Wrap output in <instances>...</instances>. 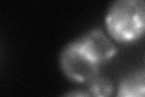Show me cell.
Segmentation results:
<instances>
[{
    "instance_id": "obj_1",
    "label": "cell",
    "mask_w": 145,
    "mask_h": 97,
    "mask_svg": "<svg viewBox=\"0 0 145 97\" xmlns=\"http://www.w3.org/2000/svg\"><path fill=\"white\" fill-rule=\"evenodd\" d=\"M104 24L109 36L132 44L145 36V0H116L108 7Z\"/></svg>"
},
{
    "instance_id": "obj_2",
    "label": "cell",
    "mask_w": 145,
    "mask_h": 97,
    "mask_svg": "<svg viewBox=\"0 0 145 97\" xmlns=\"http://www.w3.org/2000/svg\"><path fill=\"white\" fill-rule=\"evenodd\" d=\"M62 73L68 79L84 84L101 74V64L86 51L78 39L63 46L58 57Z\"/></svg>"
},
{
    "instance_id": "obj_3",
    "label": "cell",
    "mask_w": 145,
    "mask_h": 97,
    "mask_svg": "<svg viewBox=\"0 0 145 97\" xmlns=\"http://www.w3.org/2000/svg\"><path fill=\"white\" fill-rule=\"evenodd\" d=\"M76 39L101 66L110 62L117 53L114 40L101 28H92Z\"/></svg>"
},
{
    "instance_id": "obj_4",
    "label": "cell",
    "mask_w": 145,
    "mask_h": 97,
    "mask_svg": "<svg viewBox=\"0 0 145 97\" xmlns=\"http://www.w3.org/2000/svg\"><path fill=\"white\" fill-rule=\"evenodd\" d=\"M116 97H145V71H134L120 80Z\"/></svg>"
},
{
    "instance_id": "obj_5",
    "label": "cell",
    "mask_w": 145,
    "mask_h": 97,
    "mask_svg": "<svg viewBox=\"0 0 145 97\" xmlns=\"http://www.w3.org/2000/svg\"><path fill=\"white\" fill-rule=\"evenodd\" d=\"M114 84L109 77L98 74L87 82V91L92 97H111L114 94Z\"/></svg>"
},
{
    "instance_id": "obj_6",
    "label": "cell",
    "mask_w": 145,
    "mask_h": 97,
    "mask_svg": "<svg viewBox=\"0 0 145 97\" xmlns=\"http://www.w3.org/2000/svg\"><path fill=\"white\" fill-rule=\"evenodd\" d=\"M62 97H92L87 90H71L65 92Z\"/></svg>"
}]
</instances>
